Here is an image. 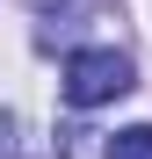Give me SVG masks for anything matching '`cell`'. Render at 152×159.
I'll return each instance as SVG.
<instances>
[{"label": "cell", "mask_w": 152, "mask_h": 159, "mask_svg": "<svg viewBox=\"0 0 152 159\" xmlns=\"http://www.w3.org/2000/svg\"><path fill=\"white\" fill-rule=\"evenodd\" d=\"M131 87H138V65H131V51H116V43H87V51L65 58V101H72V109L123 101Z\"/></svg>", "instance_id": "6da1fadb"}, {"label": "cell", "mask_w": 152, "mask_h": 159, "mask_svg": "<svg viewBox=\"0 0 152 159\" xmlns=\"http://www.w3.org/2000/svg\"><path fill=\"white\" fill-rule=\"evenodd\" d=\"M101 159H152V123H131V130H116V138L101 145Z\"/></svg>", "instance_id": "7a4b0ae2"}]
</instances>
